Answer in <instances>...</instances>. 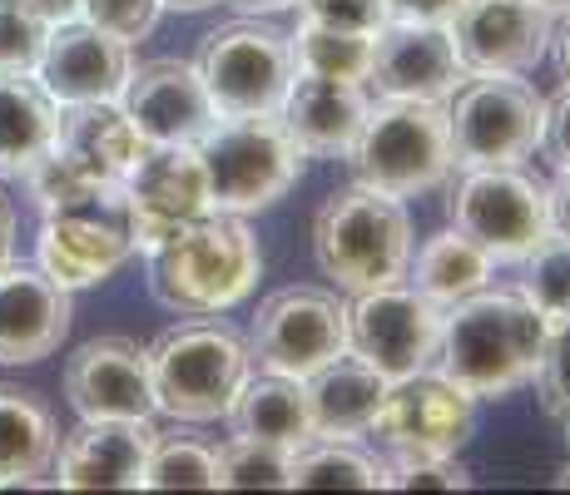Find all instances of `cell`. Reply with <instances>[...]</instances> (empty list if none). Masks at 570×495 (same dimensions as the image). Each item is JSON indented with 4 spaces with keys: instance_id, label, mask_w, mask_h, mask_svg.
Segmentation results:
<instances>
[{
    "instance_id": "6da1fadb",
    "label": "cell",
    "mask_w": 570,
    "mask_h": 495,
    "mask_svg": "<svg viewBox=\"0 0 570 495\" xmlns=\"http://www.w3.org/2000/svg\"><path fill=\"white\" fill-rule=\"evenodd\" d=\"M551 317L521 288H481L442 313V343L432 372L476 396H507L541 367Z\"/></svg>"
},
{
    "instance_id": "7a4b0ae2",
    "label": "cell",
    "mask_w": 570,
    "mask_h": 495,
    "mask_svg": "<svg viewBox=\"0 0 570 495\" xmlns=\"http://www.w3.org/2000/svg\"><path fill=\"white\" fill-rule=\"evenodd\" d=\"M258 273V238L248 234L244 214H224V208H208L204 218L149 248V288H155L159 307L179 317L228 313L254 293Z\"/></svg>"
},
{
    "instance_id": "3957f363",
    "label": "cell",
    "mask_w": 570,
    "mask_h": 495,
    "mask_svg": "<svg viewBox=\"0 0 570 495\" xmlns=\"http://www.w3.org/2000/svg\"><path fill=\"white\" fill-rule=\"evenodd\" d=\"M313 253L323 278H333L343 293H372L402 283L412 268V218L402 198L347 184L317 204L313 218Z\"/></svg>"
},
{
    "instance_id": "277c9868",
    "label": "cell",
    "mask_w": 570,
    "mask_h": 495,
    "mask_svg": "<svg viewBox=\"0 0 570 495\" xmlns=\"http://www.w3.org/2000/svg\"><path fill=\"white\" fill-rule=\"evenodd\" d=\"M357 184L412 198L426 194L452 174V125H446V105L432 99H382L367 105V119L357 129L353 149H347Z\"/></svg>"
},
{
    "instance_id": "5b68a950",
    "label": "cell",
    "mask_w": 570,
    "mask_h": 495,
    "mask_svg": "<svg viewBox=\"0 0 570 495\" xmlns=\"http://www.w3.org/2000/svg\"><path fill=\"white\" fill-rule=\"evenodd\" d=\"M248 343L228 323H179L155 337L149 372H155V406L174 422H218L228 416L248 377Z\"/></svg>"
},
{
    "instance_id": "8992f818",
    "label": "cell",
    "mask_w": 570,
    "mask_h": 495,
    "mask_svg": "<svg viewBox=\"0 0 570 495\" xmlns=\"http://www.w3.org/2000/svg\"><path fill=\"white\" fill-rule=\"evenodd\" d=\"M145 154V139L129 125V115L115 99H90V105H65L60 125H55L50 149L30 164L26 184L36 208L65 204V198L100 189V184H125L135 159Z\"/></svg>"
},
{
    "instance_id": "52a82bcc",
    "label": "cell",
    "mask_w": 570,
    "mask_h": 495,
    "mask_svg": "<svg viewBox=\"0 0 570 495\" xmlns=\"http://www.w3.org/2000/svg\"><path fill=\"white\" fill-rule=\"evenodd\" d=\"M194 149L208 174V198L224 214H254L278 204L303 174V149L293 145L278 115L214 119Z\"/></svg>"
},
{
    "instance_id": "ba28073f",
    "label": "cell",
    "mask_w": 570,
    "mask_h": 495,
    "mask_svg": "<svg viewBox=\"0 0 570 495\" xmlns=\"http://www.w3.org/2000/svg\"><path fill=\"white\" fill-rule=\"evenodd\" d=\"M194 70H199L218 119H244L278 115L298 65H293V46L278 26L258 16H238L228 26L208 30Z\"/></svg>"
},
{
    "instance_id": "9c48e42d",
    "label": "cell",
    "mask_w": 570,
    "mask_h": 495,
    "mask_svg": "<svg viewBox=\"0 0 570 495\" xmlns=\"http://www.w3.org/2000/svg\"><path fill=\"white\" fill-rule=\"evenodd\" d=\"M135 218H129L125 184H100L65 204L46 208V224L36 238V258L65 288H95L109 273H119L135 253Z\"/></svg>"
},
{
    "instance_id": "30bf717a",
    "label": "cell",
    "mask_w": 570,
    "mask_h": 495,
    "mask_svg": "<svg viewBox=\"0 0 570 495\" xmlns=\"http://www.w3.org/2000/svg\"><path fill=\"white\" fill-rule=\"evenodd\" d=\"M546 99L521 75H471L446 109L452 125V169H491L521 164L541 145Z\"/></svg>"
},
{
    "instance_id": "8fae6325",
    "label": "cell",
    "mask_w": 570,
    "mask_h": 495,
    "mask_svg": "<svg viewBox=\"0 0 570 495\" xmlns=\"http://www.w3.org/2000/svg\"><path fill=\"white\" fill-rule=\"evenodd\" d=\"M442 313L446 307H436L416 288H402V283L357 293L347 307V347L387 382L432 372L436 343H442Z\"/></svg>"
},
{
    "instance_id": "7c38bea8",
    "label": "cell",
    "mask_w": 570,
    "mask_h": 495,
    "mask_svg": "<svg viewBox=\"0 0 570 495\" xmlns=\"http://www.w3.org/2000/svg\"><path fill=\"white\" fill-rule=\"evenodd\" d=\"M452 224L466 238H476L497 263H521L551 234L546 189L535 179H525L517 164L466 169V179L452 194Z\"/></svg>"
},
{
    "instance_id": "4fadbf2b",
    "label": "cell",
    "mask_w": 570,
    "mask_h": 495,
    "mask_svg": "<svg viewBox=\"0 0 570 495\" xmlns=\"http://www.w3.org/2000/svg\"><path fill=\"white\" fill-rule=\"evenodd\" d=\"M347 352V307L327 288H278L254 317V352L263 372L308 377L323 362Z\"/></svg>"
},
{
    "instance_id": "5bb4252c",
    "label": "cell",
    "mask_w": 570,
    "mask_h": 495,
    "mask_svg": "<svg viewBox=\"0 0 570 495\" xmlns=\"http://www.w3.org/2000/svg\"><path fill=\"white\" fill-rule=\"evenodd\" d=\"M446 30L466 75H525L551 50L556 16L535 0H462Z\"/></svg>"
},
{
    "instance_id": "9a60e30c",
    "label": "cell",
    "mask_w": 570,
    "mask_h": 495,
    "mask_svg": "<svg viewBox=\"0 0 570 495\" xmlns=\"http://www.w3.org/2000/svg\"><path fill=\"white\" fill-rule=\"evenodd\" d=\"M125 198L139 248H159L169 234L214 208L204 159L194 145H145L135 169L125 174Z\"/></svg>"
},
{
    "instance_id": "2e32d148",
    "label": "cell",
    "mask_w": 570,
    "mask_h": 495,
    "mask_svg": "<svg viewBox=\"0 0 570 495\" xmlns=\"http://www.w3.org/2000/svg\"><path fill=\"white\" fill-rule=\"evenodd\" d=\"M372 436L392 456H452L471 436V396L436 372L402 377L382 396Z\"/></svg>"
},
{
    "instance_id": "e0dca14e",
    "label": "cell",
    "mask_w": 570,
    "mask_h": 495,
    "mask_svg": "<svg viewBox=\"0 0 570 495\" xmlns=\"http://www.w3.org/2000/svg\"><path fill=\"white\" fill-rule=\"evenodd\" d=\"M65 396L80 412V422H100V416H155V372H149V347L135 337H90L65 357Z\"/></svg>"
},
{
    "instance_id": "ac0fdd59",
    "label": "cell",
    "mask_w": 570,
    "mask_h": 495,
    "mask_svg": "<svg viewBox=\"0 0 570 495\" xmlns=\"http://www.w3.org/2000/svg\"><path fill=\"white\" fill-rule=\"evenodd\" d=\"M367 80L382 99H432L446 105L471 80L462 55L452 46L446 26H422V20H387L372 36Z\"/></svg>"
},
{
    "instance_id": "d6986e66",
    "label": "cell",
    "mask_w": 570,
    "mask_h": 495,
    "mask_svg": "<svg viewBox=\"0 0 570 495\" xmlns=\"http://www.w3.org/2000/svg\"><path fill=\"white\" fill-rule=\"evenodd\" d=\"M115 105L129 115L145 145H199L208 125L218 119L214 99L189 60H149L129 70Z\"/></svg>"
},
{
    "instance_id": "ffe728a7",
    "label": "cell",
    "mask_w": 570,
    "mask_h": 495,
    "mask_svg": "<svg viewBox=\"0 0 570 495\" xmlns=\"http://www.w3.org/2000/svg\"><path fill=\"white\" fill-rule=\"evenodd\" d=\"M129 46L105 36L90 20H60L50 26L46 50L36 60V80L50 90L55 105H90V99H119L129 80Z\"/></svg>"
},
{
    "instance_id": "44dd1931",
    "label": "cell",
    "mask_w": 570,
    "mask_h": 495,
    "mask_svg": "<svg viewBox=\"0 0 570 495\" xmlns=\"http://www.w3.org/2000/svg\"><path fill=\"white\" fill-rule=\"evenodd\" d=\"M149 446H155V422L139 416H100L80 422L55 451V486L60 491H139Z\"/></svg>"
},
{
    "instance_id": "7402d4cb",
    "label": "cell",
    "mask_w": 570,
    "mask_h": 495,
    "mask_svg": "<svg viewBox=\"0 0 570 495\" xmlns=\"http://www.w3.org/2000/svg\"><path fill=\"white\" fill-rule=\"evenodd\" d=\"M70 288L46 268H0V362L30 367L60 352L70 333Z\"/></svg>"
},
{
    "instance_id": "603a6c76",
    "label": "cell",
    "mask_w": 570,
    "mask_h": 495,
    "mask_svg": "<svg viewBox=\"0 0 570 495\" xmlns=\"http://www.w3.org/2000/svg\"><path fill=\"white\" fill-rule=\"evenodd\" d=\"M278 119L303 149V159H347L367 119V95L357 80H327V75L298 70L278 105Z\"/></svg>"
},
{
    "instance_id": "cb8c5ba5",
    "label": "cell",
    "mask_w": 570,
    "mask_h": 495,
    "mask_svg": "<svg viewBox=\"0 0 570 495\" xmlns=\"http://www.w3.org/2000/svg\"><path fill=\"white\" fill-rule=\"evenodd\" d=\"M392 382L377 367H367L353 347L337 352L333 362H323L317 372L303 377L308 392V416H313V436H337V442H353V436L372 432V416H377L382 396Z\"/></svg>"
},
{
    "instance_id": "d4e9b609",
    "label": "cell",
    "mask_w": 570,
    "mask_h": 495,
    "mask_svg": "<svg viewBox=\"0 0 570 495\" xmlns=\"http://www.w3.org/2000/svg\"><path fill=\"white\" fill-rule=\"evenodd\" d=\"M60 426L40 392L0 382V486H40L55 466Z\"/></svg>"
},
{
    "instance_id": "484cf974",
    "label": "cell",
    "mask_w": 570,
    "mask_h": 495,
    "mask_svg": "<svg viewBox=\"0 0 570 495\" xmlns=\"http://www.w3.org/2000/svg\"><path fill=\"white\" fill-rule=\"evenodd\" d=\"M60 105L30 70H0V179H26L50 149Z\"/></svg>"
},
{
    "instance_id": "4316f807",
    "label": "cell",
    "mask_w": 570,
    "mask_h": 495,
    "mask_svg": "<svg viewBox=\"0 0 570 495\" xmlns=\"http://www.w3.org/2000/svg\"><path fill=\"white\" fill-rule=\"evenodd\" d=\"M228 426H234V436H258V442L303 446L313 436L308 392H303L298 377H283V372L244 377L234 406H228Z\"/></svg>"
},
{
    "instance_id": "83f0119b",
    "label": "cell",
    "mask_w": 570,
    "mask_h": 495,
    "mask_svg": "<svg viewBox=\"0 0 570 495\" xmlns=\"http://www.w3.org/2000/svg\"><path fill=\"white\" fill-rule=\"evenodd\" d=\"M491 273H497V258L476 238H466L462 228H442V234H432L416 248L412 288L426 293L436 307H452L471 293L491 288Z\"/></svg>"
},
{
    "instance_id": "f1b7e54d",
    "label": "cell",
    "mask_w": 570,
    "mask_h": 495,
    "mask_svg": "<svg viewBox=\"0 0 570 495\" xmlns=\"http://www.w3.org/2000/svg\"><path fill=\"white\" fill-rule=\"evenodd\" d=\"M377 486H382V466L363 456L353 442L308 436L303 446H293L288 491H377Z\"/></svg>"
},
{
    "instance_id": "f546056e",
    "label": "cell",
    "mask_w": 570,
    "mask_h": 495,
    "mask_svg": "<svg viewBox=\"0 0 570 495\" xmlns=\"http://www.w3.org/2000/svg\"><path fill=\"white\" fill-rule=\"evenodd\" d=\"M288 46H293V65H298L303 75H327V80H357V85L367 80L372 36L333 30V26H317V20H298Z\"/></svg>"
},
{
    "instance_id": "4dcf8cb0",
    "label": "cell",
    "mask_w": 570,
    "mask_h": 495,
    "mask_svg": "<svg viewBox=\"0 0 570 495\" xmlns=\"http://www.w3.org/2000/svg\"><path fill=\"white\" fill-rule=\"evenodd\" d=\"M139 491H218L214 446L189 432H155Z\"/></svg>"
},
{
    "instance_id": "1f68e13d",
    "label": "cell",
    "mask_w": 570,
    "mask_h": 495,
    "mask_svg": "<svg viewBox=\"0 0 570 495\" xmlns=\"http://www.w3.org/2000/svg\"><path fill=\"white\" fill-rule=\"evenodd\" d=\"M218 491H288L293 446L258 442V436H228L214 446Z\"/></svg>"
},
{
    "instance_id": "d6a6232c",
    "label": "cell",
    "mask_w": 570,
    "mask_h": 495,
    "mask_svg": "<svg viewBox=\"0 0 570 495\" xmlns=\"http://www.w3.org/2000/svg\"><path fill=\"white\" fill-rule=\"evenodd\" d=\"M521 263H525L521 293L531 297L551 323L570 317V238L566 234H546Z\"/></svg>"
},
{
    "instance_id": "836d02e7",
    "label": "cell",
    "mask_w": 570,
    "mask_h": 495,
    "mask_svg": "<svg viewBox=\"0 0 570 495\" xmlns=\"http://www.w3.org/2000/svg\"><path fill=\"white\" fill-rule=\"evenodd\" d=\"M46 36L50 20H40L26 0H0V70H36Z\"/></svg>"
},
{
    "instance_id": "e575fe53",
    "label": "cell",
    "mask_w": 570,
    "mask_h": 495,
    "mask_svg": "<svg viewBox=\"0 0 570 495\" xmlns=\"http://www.w3.org/2000/svg\"><path fill=\"white\" fill-rule=\"evenodd\" d=\"M535 392H541L546 416H570V317L551 323V337H546L541 352V367H535Z\"/></svg>"
},
{
    "instance_id": "d590c367",
    "label": "cell",
    "mask_w": 570,
    "mask_h": 495,
    "mask_svg": "<svg viewBox=\"0 0 570 495\" xmlns=\"http://www.w3.org/2000/svg\"><path fill=\"white\" fill-rule=\"evenodd\" d=\"M387 491H466L471 476L452 456H397L382 471Z\"/></svg>"
},
{
    "instance_id": "8d00e7d4",
    "label": "cell",
    "mask_w": 570,
    "mask_h": 495,
    "mask_svg": "<svg viewBox=\"0 0 570 495\" xmlns=\"http://www.w3.org/2000/svg\"><path fill=\"white\" fill-rule=\"evenodd\" d=\"M159 10H164V0H85L80 16L90 26H100L105 36L135 46V40H145L159 26Z\"/></svg>"
},
{
    "instance_id": "74e56055",
    "label": "cell",
    "mask_w": 570,
    "mask_h": 495,
    "mask_svg": "<svg viewBox=\"0 0 570 495\" xmlns=\"http://www.w3.org/2000/svg\"><path fill=\"white\" fill-rule=\"evenodd\" d=\"M303 16L298 20H317V26L333 30H357V36H377L387 26V0H298Z\"/></svg>"
},
{
    "instance_id": "f35d334b",
    "label": "cell",
    "mask_w": 570,
    "mask_h": 495,
    "mask_svg": "<svg viewBox=\"0 0 570 495\" xmlns=\"http://www.w3.org/2000/svg\"><path fill=\"white\" fill-rule=\"evenodd\" d=\"M541 149L551 154V164H570V85H561V90L546 99Z\"/></svg>"
},
{
    "instance_id": "ab89813d",
    "label": "cell",
    "mask_w": 570,
    "mask_h": 495,
    "mask_svg": "<svg viewBox=\"0 0 570 495\" xmlns=\"http://www.w3.org/2000/svg\"><path fill=\"white\" fill-rule=\"evenodd\" d=\"M462 0H387L392 20H422V26H446Z\"/></svg>"
},
{
    "instance_id": "60d3db41",
    "label": "cell",
    "mask_w": 570,
    "mask_h": 495,
    "mask_svg": "<svg viewBox=\"0 0 570 495\" xmlns=\"http://www.w3.org/2000/svg\"><path fill=\"white\" fill-rule=\"evenodd\" d=\"M546 214H551V234L570 238V164H556V179L546 189Z\"/></svg>"
},
{
    "instance_id": "b9f144b4",
    "label": "cell",
    "mask_w": 570,
    "mask_h": 495,
    "mask_svg": "<svg viewBox=\"0 0 570 495\" xmlns=\"http://www.w3.org/2000/svg\"><path fill=\"white\" fill-rule=\"evenodd\" d=\"M30 10H36L40 20H50V26H60V20H75L80 16V6L85 0H26Z\"/></svg>"
},
{
    "instance_id": "7bdbcfd3",
    "label": "cell",
    "mask_w": 570,
    "mask_h": 495,
    "mask_svg": "<svg viewBox=\"0 0 570 495\" xmlns=\"http://www.w3.org/2000/svg\"><path fill=\"white\" fill-rule=\"evenodd\" d=\"M224 6H234L238 16H273V10H288L298 0H224Z\"/></svg>"
},
{
    "instance_id": "ee69618b",
    "label": "cell",
    "mask_w": 570,
    "mask_h": 495,
    "mask_svg": "<svg viewBox=\"0 0 570 495\" xmlns=\"http://www.w3.org/2000/svg\"><path fill=\"white\" fill-rule=\"evenodd\" d=\"M551 46H556V65H561V80L570 85V16H566V26L551 36Z\"/></svg>"
},
{
    "instance_id": "f6af8a7d",
    "label": "cell",
    "mask_w": 570,
    "mask_h": 495,
    "mask_svg": "<svg viewBox=\"0 0 570 495\" xmlns=\"http://www.w3.org/2000/svg\"><path fill=\"white\" fill-rule=\"evenodd\" d=\"M10 263V208L0 204V268Z\"/></svg>"
},
{
    "instance_id": "bcb514c9",
    "label": "cell",
    "mask_w": 570,
    "mask_h": 495,
    "mask_svg": "<svg viewBox=\"0 0 570 495\" xmlns=\"http://www.w3.org/2000/svg\"><path fill=\"white\" fill-rule=\"evenodd\" d=\"M218 6V0H164V10H208Z\"/></svg>"
},
{
    "instance_id": "7dc6e473",
    "label": "cell",
    "mask_w": 570,
    "mask_h": 495,
    "mask_svg": "<svg viewBox=\"0 0 570 495\" xmlns=\"http://www.w3.org/2000/svg\"><path fill=\"white\" fill-rule=\"evenodd\" d=\"M541 10H551V16H570V0H535Z\"/></svg>"
},
{
    "instance_id": "c3c4849f",
    "label": "cell",
    "mask_w": 570,
    "mask_h": 495,
    "mask_svg": "<svg viewBox=\"0 0 570 495\" xmlns=\"http://www.w3.org/2000/svg\"><path fill=\"white\" fill-rule=\"evenodd\" d=\"M561 426H566V456H570V416H561Z\"/></svg>"
},
{
    "instance_id": "681fc988",
    "label": "cell",
    "mask_w": 570,
    "mask_h": 495,
    "mask_svg": "<svg viewBox=\"0 0 570 495\" xmlns=\"http://www.w3.org/2000/svg\"><path fill=\"white\" fill-rule=\"evenodd\" d=\"M556 486H570V466H566V471H561V481H556Z\"/></svg>"
}]
</instances>
